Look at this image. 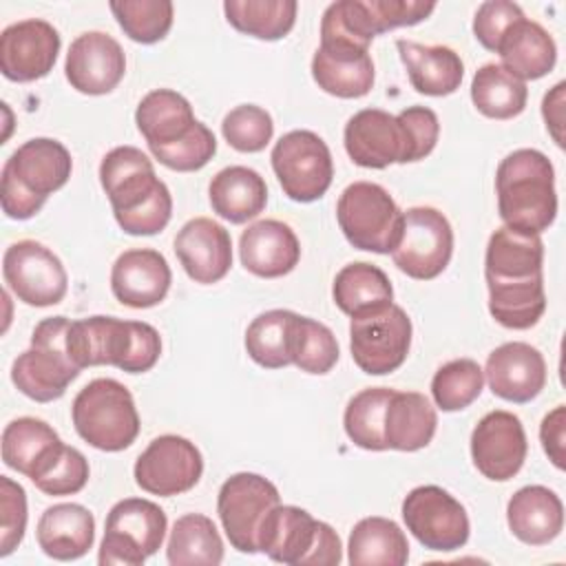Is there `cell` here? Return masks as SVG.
Masks as SVG:
<instances>
[{
    "mask_svg": "<svg viewBox=\"0 0 566 566\" xmlns=\"http://www.w3.org/2000/svg\"><path fill=\"white\" fill-rule=\"evenodd\" d=\"M99 184L117 226L126 234L148 237L168 226L172 217L170 190L139 148L117 146L108 150L99 164Z\"/></svg>",
    "mask_w": 566,
    "mask_h": 566,
    "instance_id": "cell-1",
    "label": "cell"
},
{
    "mask_svg": "<svg viewBox=\"0 0 566 566\" xmlns=\"http://www.w3.org/2000/svg\"><path fill=\"white\" fill-rule=\"evenodd\" d=\"M495 192L500 219L511 230L542 234L557 217L555 170L535 148L513 150L500 161Z\"/></svg>",
    "mask_w": 566,
    "mask_h": 566,
    "instance_id": "cell-2",
    "label": "cell"
},
{
    "mask_svg": "<svg viewBox=\"0 0 566 566\" xmlns=\"http://www.w3.org/2000/svg\"><path fill=\"white\" fill-rule=\"evenodd\" d=\"M66 345L80 369L113 365L128 374H144L155 367L161 354V338L153 325L115 316L71 321Z\"/></svg>",
    "mask_w": 566,
    "mask_h": 566,
    "instance_id": "cell-3",
    "label": "cell"
},
{
    "mask_svg": "<svg viewBox=\"0 0 566 566\" xmlns=\"http://www.w3.org/2000/svg\"><path fill=\"white\" fill-rule=\"evenodd\" d=\"M73 170L71 153L51 137H33L18 146L2 166V210L9 219H31L46 197L60 190Z\"/></svg>",
    "mask_w": 566,
    "mask_h": 566,
    "instance_id": "cell-4",
    "label": "cell"
},
{
    "mask_svg": "<svg viewBox=\"0 0 566 566\" xmlns=\"http://www.w3.org/2000/svg\"><path fill=\"white\" fill-rule=\"evenodd\" d=\"M71 418L77 436L99 451H124L139 436L133 394L115 378H95L84 385L73 400Z\"/></svg>",
    "mask_w": 566,
    "mask_h": 566,
    "instance_id": "cell-5",
    "label": "cell"
},
{
    "mask_svg": "<svg viewBox=\"0 0 566 566\" xmlns=\"http://www.w3.org/2000/svg\"><path fill=\"white\" fill-rule=\"evenodd\" d=\"M71 321L51 316L35 325L31 347L11 365V380L20 394L35 402H51L64 396L66 387L80 376L66 345Z\"/></svg>",
    "mask_w": 566,
    "mask_h": 566,
    "instance_id": "cell-6",
    "label": "cell"
},
{
    "mask_svg": "<svg viewBox=\"0 0 566 566\" xmlns=\"http://www.w3.org/2000/svg\"><path fill=\"white\" fill-rule=\"evenodd\" d=\"M336 219L354 248L389 254L400 237L402 210L382 186L354 181L338 197Z\"/></svg>",
    "mask_w": 566,
    "mask_h": 566,
    "instance_id": "cell-7",
    "label": "cell"
},
{
    "mask_svg": "<svg viewBox=\"0 0 566 566\" xmlns=\"http://www.w3.org/2000/svg\"><path fill=\"white\" fill-rule=\"evenodd\" d=\"M168 528L159 504L144 497H124L106 515V531L97 562L102 566H142L161 548Z\"/></svg>",
    "mask_w": 566,
    "mask_h": 566,
    "instance_id": "cell-8",
    "label": "cell"
},
{
    "mask_svg": "<svg viewBox=\"0 0 566 566\" xmlns=\"http://www.w3.org/2000/svg\"><path fill=\"white\" fill-rule=\"evenodd\" d=\"M411 347V318L407 312L389 303L380 310L352 316L349 349L360 371L385 376L396 371Z\"/></svg>",
    "mask_w": 566,
    "mask_h": 566,
    "instance_id": "cell-9",
    "label": "cell"
},
{
    "mask_svg": "<svg viewBox=\"0 0 566 566\" xmlns=\"http://www.w3.org/2000/svg\"><path fill=\"white\" fill-rule=\"evenodd\" d=\"M453 254L449 219L431 208L416 206L402 212V226L391 259L400 272L418 281H431L444 272Z\"/></svg>",
    "mask_w": 566,
    "mask_h": 566,
    "instance_id": "cell-10",
    "label": "cell"
},
{
    "mask_svg": "<svg viewBox=\"0 0 566 566\" xmlns=\"http://www.w3.org/2000/svg\"><path fill=\"white\" fill-rule=\"evenodd\" d=\"M272 168L283 192L298 203L321 199L332 186L334 161L327 144L312 130H290L272 148Z\"/></svg>",
    "mask_w": 566,
    "mask_h": 566,
    "instance_id": "cell-11",
    "label": "cell"
},
{
    "mask_svg": "<svg viewBox=\"0 0 566 566\" xmlns=\"http://www.w3.org/2000/svg\"><path fill=\"white\" fill-rule=\"evenodd\" d=\"M281 504L279 489L259 473L230 475L217 495L221 526L239 553H259V531L265 515Z\"/></svg>",
    "mask_w": 566,
    "mask_h": 566,
    "instance_id": "cell-12",
    "label": "cell"
},
{
    "mask_svg": "<svg viewBox=\"0 0 566 566\" xmlns=\"http://www.w3.org/2000/svg\"><path fill=\"white\" fill-rule=\"evenodd\" d=\"M407 531L429 551H458L469 539V515L464 506L442 486H416L402 500Z\"/></svg>",
    "mask_w": 566,
    "mask_h": 566,
    "instance_id": "cell-13",
    "label": "cell"
},
{
    "mask_svg": "<svg viewBox=\"0 0 566 566\" xmlns=\"http://www.w3.org/2000/svg\"><path fill=\"white\" fill-rule=\"evenodd\" d=\"M2 276L15 298L31 307L57 305L69 290V276L57 254L33 239L15 241L4 250Z\"/></svg>",
    "mask_w": 566,
    "mask_h": 566,
    "instance_id": "cell-14",
    "label": "cell"
},
{
    "mask_svg": "<svg viewBox=\"0 0 566 566\" xmlns=\"http://www.w3.org/2000/svg\"><path fill=\"white\" fill-rule=\"evenodd\" d=\"M203 473L201 451L181 436H159L139 453L133 475L142 491L172 497L190 491Z\"/></svg>",
    "mask_w": 566,
    "mask_h": 566,
    "instance_id": "cell-15",
    "label": "cell"
},
{
    "mask_svg": "<svg viewBox=\"0 0 566 566\" xmlns=\"http://www.w3.org/2000/svg\"><path fill=\"white\" fill-rule=\"evenodd\" d=\"M528 453L522 420L504 409L489 411L471 433V458L475 469L493 480H511L524 464Z\"/></svg>",
    "mask_w": 566,
    "mask_h": 566,
    "instance_id": "cell-16",
    "label": "cell"
},
{
    "mask_svg": "<svg viewBox=\"0 0 566 566\" xmlns=\"http://www.w3.org/2000/svg\"><path fill=\"white\" fill-rule=\"evenodd\" d=\"M60 44L57 29L46 20L13 22L0 33V71L11 82H35L55 66Z\"/></svg>",
    "mask_w": 566,
    "mask_h": 566,
    "instance_id": "cell-17",
    "label": "cell"
},
{
    "mask_svg": "<svg viewBox=\"0 0 566 566\" xmlns=\"http://www.w3.org/2000/svg\"><path fill=\"white\" fill-rule=\"evenodd\" d=\"M345 150L356 166L387 168L409 161V144L396 115L380 108H363L354 113L343 133Z\"/></svg>",
    "mask_w": 566,
    "mask_h": 566,
    "instance_id": "cell-18",
    "label": "cell"
},
{
    "mask_svg": "<svg viewBox=\"0 0 566 566\" xmlns=\"http://www.w3.org/2000/svg\"><path fill=\"white\" fill-rule=\"evenodd\" d=\"M126 55L119 42L104 31L77 35L66 53L64 75L84 95H106L124 80Z\"/></svg>",
    "mask_w": 566,
    "mask_h": 566,
    "instance_id": "cell-19",
    "label": "cell"
},
{
    "mask_svg": "<svg viewBox=\"0 0 566 566\" xmlns=\"http://www.w3.org/2000/svg\"><path fill=\"white\" fill-rule=\"evenodd\" d=\"M489 389L509 402H531L546 385V360L537 347L511 340L495 347L482 369Z\"/></svg>",
    "mask_w": 566,
    "mask_h": 566,
    "instance_id": "cell-20",
    "label": "cell"
},
{
    "mask_svg": "<svg viewBox=\"0 0 566 566\" xmlns=\"http://www.w3.org/2000/svg\"><path fill=\"white\" fill-rule=\"evenodd\" d=\"M175 254L195 283H219L232 268V239L221 223L195 217L177 232Z\"/></svg>",
    "mask_w": 566,
    "mask_h": 566,
    "instance_id": "cell-21",
    "label": "cell"
},
{
    "mask_svg": "<svg viewBox=\"0 0 566 566\" xmlns=\"http://www.w3.org/2000/svg\"><path fill=\"white\" fill-rule=\"evenodd\" d=\"M172 283L166 256L153 248H133L122 252L111 268L113 296L133 310L159 305Z\"/></svg>",
    "mask_w": 566,
    "mask_h": 566,
    "instance_id": "cell-22",
    "label": "cell"
},
{
    "mask_svg": "<svg viewBox=\"0 0 566 566\" xmlns=\"http://www.w3.org/2000/svg\"><path fill=\"white\" fill-rule=\"evenodd\" d=\"M239 256L250 274L279 279L298 265L301 243L287 223L261 219L241 232Z\"/></svg>",
    "mask_w": 566,
    "mask_h": 566,
    "instance_id": "cell-23",
    "label": "cell"
},
{
    "mask_svg": "<svg viewBox=\"0 0 566 566\" xmlns=\"http://www.w3.org/2000/svg\"><path fill=\"white\" fill-rule=\"evenodd\" d=\"M321 520L305 509L276 504L263 520L259 531V551L270 559L287 566H305V559L318 537Z\"/></svg>",
    "mask_w": 566,
    "mask_h": 566,
    "instance_id": "cell-24",
    "label": "cell"
},
{
    "mask_svg": "<svg viewBox=\"0 0 566 566\" xmlns=\"http://www.w3.org/2000/svg\"><path fill=\"white\" fill-rule=\"evenodd\" d=\"M544 243L539 234H526L506 226L497 228L486 243V283H524L544 276Z\"/></svg>",
    "mask_w": 566,
    "mask_h": 566,
    "instance_id": "cell-25",
    "label": "cell"
},
{
    "mask_svg": "<svg viewBox=\"0 0 566 566\" xmlns=\"http://www.w3.org/2000/svg\"><path fill=\"white\" fill-rule=\"evenodd\" d=\"M35 539L42 553L57 562L80 559L93 546L95 517L86 506L75 502L53 504L40 515Z\"/></svg>",
    "mask_w": 566,
    "mask_h": 566,
    "instance_id": "cell-26",
    "label": "cell"
},
{
    "mask_svg": "<svg viewBox=\"0 0 566 566\" xmlns=\"http://www.w3.org/2000/svg\"><path fill=\"white\" fill-rule=\"evenodd\" d=\"M506 522L520 542L544 546L564 528V504L548 486H522L506 504Z\"/></svg>",
    "mask_w": 566,
    "mask_h": 566,
    "instance_id": "cell-27",
    "label": "cell"
},
{
    "mask_svg": "<svg viewBox=\"0 0 566 566\" xmlns=\"http://www.w3.org/2000/svg\"><path fill=\"white\" fill-rule=\"evenodd\" d=\"M411 86L431 97H444L460 88L464 64L460 55L442 44H420L413 40L396 42Z\"/></svg>",
    "mask_w": 566,
    "mask_h": 566,
    "instance_id": "cell-28",
    "label": "cell"
},
{
    "mask_svg": "<svg viewBox=\"0 0 566 566\" xmlns=\"http://www.w3.org/2000/svg\"><path fill=\"white\" fill-rule=\"evenodd\" d=\"M495 53H500L502 66L522 82L548 75L557 62L555 40L539 22L526 15L506 29Z\"/></svg>",
    "mask_w": 566,
    "mask_h": 566,
    "instance_id": "cell-29",
    "label": "cell"
},
{
    "mask_svg": "<svg viewBox=\"0 0 566 566\" xmlns=\"http://www.w3.org/2000/svg\"><path fill=\"white\" fill-rule=\"evenodd\" d=\"M208 195L212 210L230 223L254 219L268 203L265 179L248 166H228L219 170L208 186Z\"/></svg>",
    "mask_w": 566,
    "mask_h": 566,
    "instance_id": "cell-30",
    "label": "cell"
},
{
    "mask_svg": "<svg viewBox=\"0 0 566 566\" xmlns=\"http://www.w3.org/2000/svg\"><path fill=\"white\" fill-rule=\"evenodd\" d=\"M199 119H195L190 102L170 88H155L142 97L135 111V124L148 148L168 146L184 139Z\"/></svg>",
    "mask_w": 566,
    "mask_h": 566,
    "instance_id": "cell-31",
    "label": "cell"
},
{
    "mask_svg": "<svg viewBox=\"0 0 566 566\" xmlns=\"http://www.w3.org/2000/svg\"><path fill=\"white\" fill-rule=\"evenodd\" d=\"M438 427V413L427 396L418 391H396L385 411L387 449L418 451L424 449Z\"/></svg>",
    "mask_w": 566,
    "mask_h": 566,
    "instance_id": "cell-32",
    "label": "cell"
},
{
    "mask_svg": "<svg viewBox=\"0 0 566 566\" xmlns=\"http://www.w3.org/2000/svg\"><path fill=\"white\" fill-rule=\"evenodd\" d=\"M352 566H405L409 544L405 531L387 517H363L354 524L347 542Z\"/></svg>",
    "mask_w": 566,
    "mask_h": 566,
    "instance_id": "cell-33",
    "label": "cell"
},
{
    "mask_svg": "<svg viewBox=\"0 0 566 566\" xmlns=\"http://www.w3.org/2000/svg\"><path fill=\"white\" fill-rule=\"evenodd\" d=\"M312 77L325 93L343 99H356L374 86V62L369 53H347L316 49L312 57Z\"/></svg>",
    "mask_w": 566,
    "mask_h": 566,
    "instance_id": "cell-34",
    "label": "cell"
},
{
    "mask_svg": "<svg viewBox=\"0 0 566 566\" xmlns=\"http://www.w3.org/2000/svg\"><path fill=\"white\" fill-rule=\"evenodd\" d=\"M334 303L347 316H360L394 303V287L389 276L371 263H347L332 285Z\"/></svg>",
    "mask_w": 566,
    "mask_h": 566,
    "instance_id": "cell-35",
    "label": "cell"
},
{
    "mask_svg": "<svg viewBox=\"0 0 566 566\" xmlns=\"http://www.w3.org/2000/svg\"><path fill=\"white\" fill-rule=\"evenodd\" d=\"M60 442V436L49 422L22 416L11 420L2 431V460L9 469L31 478Z\"/></svg>",
    "mask_w": 566,
    "mask_h": 566,
    "instance_id": "cell-36",
    "label": "cell"
},
{
    "mask_svg": "<svg viewBox=\"0 0 566 566\" xmlns=\"http://www.w3.org/2000/svg\"><path fill=\"white\" fill-rule=\"evenodd\" d=\"M473 106L491 119L517 117L528 99L526 82L509 73L502 64L489 62L480 66L471 82Z\"/></svg>",
    "mask_w": 566,
    "mask_h": 566,
    "instance_id": "cell-37",
    "label": "cell"
},
{
    "mask_svg": "<svg viewBox=\"0 0 566 566\" xmlns=\"http://www.w3.org/2000/svg\"><path fill=\"white\" fill-rule=\"evenodd\" d=\"M168 564L172 566H192L208 564L217 566L223 562V542L208 515L186 513L181 515L170 531L166 546Z\"/></svg>",
    "mask_w": 566,
    "mask_h": 566,
    "instance_id": "cell-38",
    "label": "cell"
},
{
    "mask_svg": "<svg viewBox=\"0 0 566 566\" xmlns=\"http://www.w3.org/2000/svg\"><path fill=\"white\" fill-rule=\"evenodd\" d=\"M376 38L367 0H338L332 2L321 20V49L369 53Z\"/></svg>",
    "mask_w": 566,
    "mask_h": 566,
    "instance_id": "cell-39",
    "label": "cell"
},
{
    "mask_svg": "<svg viewBox=\"0 0 566 566\" xmlns=\"http://www.w3.org/2000/svg\"><path fill=\"white\" fill-rule=\"evenodd\" d=\"M294 0H226V20L245 35L259 40H281L296 22Z\"/></svg>",
    "mask_w": 566,
    "mask_h": 566,
    "instance_id": "cell-40",
    "label": "cell"
},
{
    "mask_svg": "<svg viewBox=\"0 0 566 566\" xmlns=\"http://www.w3.org/2000/svg\"><path fill=\"white\" fill-rule=\"evenodd\" d=\"M489 312L506 329H531L546 310L544 276L524 283H486Z\"/></svg>",
    "mask_w": 566,
    "mask_h": 566,
    "instance_id": "cell-41",
    "label": "cell"
},
{
    "mask_svg": "<svg viewBox=\"0 0 566 566\" xmlns=\"http://www.w3.org/2000/svg\"><path fill=\"white\" fill-rule=\"evenodd\" d=\"M394 389L367 387L358 391L345 407L343 427L347 438L365 451H385V411Z\"/></svg>",
    "mask_w": 566,
    "mask_h": 566,
    "instance_id": "cell-42",
    "label": "cell"
},
{
    "mask_svg": "<svg viewBox=\"0 0 566 566\" xmlns=\"http://www.w3.org/2000/svg\"><path fill=\"white\" fill-rule=\"evenodd\" d=\"M294 314L296 312L290 310H268L248 325L245 349L256 365L265 369H281L292 363L290 332Z\"/></svg>",
    "mask_w": 566,
    "mask_h": 566,
    "instance_id": "cell-43",
    "label": "cell"
},
{
    "mask_svg": "<svg viewBox=\"0 0 566 566\" xmlns=\"http://www.w3.org/2000/svg\"><path fill=\"white\" fill-rule=\"evenodd\" d=\"M290 358L307 374H327L338 363V343L334 332L310 316L294 314L290 332Z\"/></svg>",
    "mask_w": 566,
    "mask_h": 566,
    "instance_id": "cell-44",
    "label": "cell"
},
{
    "mask_svg": "<svg viewBox=\"0 0 566 566\" xmlns=\"http://www.w3.org/2000/svg\"><path fill=\"white\" fill-rule=\"evenodd\" d=\"M111 11L122 31L139 44L164 40L175 18V7L168 0H115Z\"/></svg>",
    "mask_w": 566,
    "mask_h": 566,
    "instance_id": "cell-45",
    "label": "cell"
},
{
    "mask_svg": "<svg viewBox=\"0 0 566 566\" xmlns=\"http://www.w3.org/2000/svg\"><path fill=\"white\" fill-rule=\"evenodd\" d=\"M484 371L473 358H455L444 363L431 378V396L442 411L467 409L480 398Z\"/></svg>",
    "mask_w": 566,
    "mask_h": 566,
    "instance_id": "cell-46",
    "label": "cell"
},
{
    "mask_svg": "<svg viewBox=\"0 0 566 566\" xmlns=\"http://www.w3.org/2000/svg\"><path fill=\"white\" fill-rule=\"evenodd\" d=\"M88 473L84 453L60 442L29 480L46 495H73L86 486Z\"/></svg>",
    "mask_w": 566,
    "mask_h": 566,
    "instance_id": "cell-47",
    "label": "cell"
},
{
    "mask_svg": "<svg viewBox=\"0 0 566 566\" xmlns=\"http://www.w3.org/2000/svg\"><path fill=\"white\" fill-rule=\"evenodd\" d=\"M221 133L234 150L261 153L274 135V122L265 108L256 104H241L223 117Z\"/></svg>",
    "mask_w": 566,
    "mask_h": 566,
    "instance_id": "cell-48",
    "label": "cell"
},
{
    "mask_svg": "<svg viewBox=\"0 0 566 566\" xmlns=\"http://www.w3.org/2000/svg\"><path fill=\"white\" fill-rule=\"evenodd\" d=\"M150 153L161 166L170 170L192 172L203 168L214 157L217 139L206 124L197 122V126L184 139L168 146H155Z\"/></svg>",
    "mask_w": 566,
    "mask_h": 566,
    "instance_id": "cell-49",
    "label": "cell"
},
{
    "mask_svg": "<svg viewBox=\"0 0 566 566\" xmlns=\"http://www.w3.org/2000/svg\"><path fill=\"white\" fill-rule=\"evenodd\" d=\"M27 531V493L7 475H0V555L18 548Z\"/></svg>",
    "mask_w": 566,
    "mask_h": 566,
    "instance_id": "cell-50",
    "label": "cell"
},
{
    "mask_svg": "<svg viewBox=\"0 0 566 566\" xmlns=\"http://www.w3.org/2000/svg\"><path fill=\"white\" fill-rule=\"evenodd\" d=\"M520 18H524L522 9L515 2L509 0H489L482 2L475 11L473 18V33L475 40L486 49V51H497V44L502 40V35L506 33V29L517 22Z\"/></svg>",
    "mask_w": 566,
    "mask_h": 566,
    "instance_id": "cell-51",
    "label": "cell"
},
{
    "mask_svg": "<svg viewBox=\"0 0 566 566\" xmlns=\"http://www.w3.org/2000/svg\"><path fill=\"white\" fill-rule=\"evenodd\" d=\"M367 9L371 13V24L376 35L391 31L396 27H411L427 20L436 2L422 0H367Z\"/></svg>",
    "mask_w": 566,
    "mask_h": 566,
    "instance_id": "cell-52",
    "label": "cell"
},
{
    "mask_svg": "<svg viewBox=\"0 0 566 566\" xmlns=\"http://www.w3.org/2000/svg\"><path fill=\"white\" fill-rule=\"evenodd\" d=\"M396 117L402 124L407 135L409 161L424 159L436 148V142L440 135L438 115L427 106H409L400 111Z\"/></svg>",
    "mask_w": 566,
    "mask_h": 566,
    "instance_id": "cell-53",
    "label": "cell"
},
{
    "mask_svg": "<svg viewBox=\"0 0 566 566\" xmlns=\"http://www.w3.org/2000/svg\"><path fill=\"white\" fill-rule=\"evenodd\" d=\"M566 407L557 405L553 411H548L539 424V440L548 455V460L557 467H566Z\"/></svg>",
    "mask_w": 566,
    "mask_h": 566,
    "instance_id": "cell-54",
    "label": "cell"
},
{
    "mask_svg": "<svg viewBox=\"0 0 566 566\" xmlns=\"http://www.w3.org/2000/svg\"><path fill=\"white\" fill-rule=\"evenodd\" d=\"M564 88H566L564 82L555 84L553 91L546 93L544 102H542V115H544L546 128L551 130L557 146H564V135H562V128H564Z\"/></svg>",
    "mask_w": 566,
    "mask_h": 566,
    "instance_id": "cell-55",
    "label": "cell"
}]
</instances>
